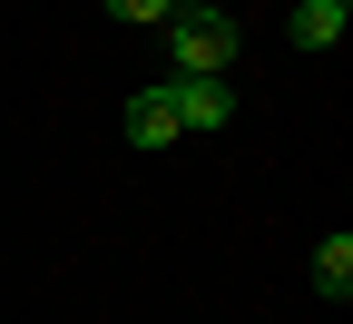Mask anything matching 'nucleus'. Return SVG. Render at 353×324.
Here are the masks:
<instances>
[{"mask_svg": "<svg viewBox=\"0 0 353 324\" xmlns=\"http://www.w3.org/2000/svg\"><path fill=\"white\" fill-rule=\"evenodd\" d=\"M167 50H176V79H226L236 20L216 10V0H176V10H167Z\"/></svg>", "mask_w": 353, "mask_h": 324, "instance_id": "f257e3e1", "label": "nucleus"}, {"mask_svg": "<svg viewBox=\"0 0 353 324\" xmlns=\"http://www.w3.org/2000/svg\"><path fill=\"white\" fill-rule=\"evenodd\" d=\"M167 108H176V137H206L236 118V88L226 79H167Z\"/></svg>", "mask_w": 353, "mask_h": 324, "instance_id": "f03ea898", "label": "nucleus"}, {"mask_svg": "<svg viewBox=\"0 0 353 324\" xmlns=\"http://www.w3.org/2000/svg\"><path fill=\"white\" fill-rule=\"evenodd\" d=\"M118 128H128V148H176V108H167V88H138Z\"/></svg>", "mask_w": 353, "mask_h": 324, "instance_id": "7ed1b4c3", "label": "nucleus"}, {"mask_svg": "<svg viewBox=\"0 0 353 324\" xmlns=\"http://www.w3.org/2000/svg\"><path fill=\"white\" fill-rule=\"evenodd\" d=\"M343 20H353V0H294V50H334V39H343Z\"/></svg>", "mask_w": 353, "mask_h": 324, "instance_id": "20e7f679", "label": "nucleus"}, {"mask_svg": "<svg viewBox=\"0 0 353 324\" xmlns=\"http://www.w3.org/2000/svg\"><path fill=\"white\" fill-rule=\"evenodd\" d=\"M314 295H334V305L353 295V236H343V226H334L324 246H314Z\"/></svg>", "mask_w": 353, "mask_h": 324, "instance_id": "39448f33", "label": "nucleus"}, {"mask_svg": "<svg viewBox=\"0 0 353 324\" xmlns=\"http://www.w3.org/2000/svg\"><path fill=\"white\" fill-rule=\"evenodd\" d=\"M108 10H118V20H138V30H167V10H176V0H108Z\"/></svg>", "mask_w": 353, "mask_h": 324, "instance_id": "423d86ee", "label": "nucleus"}]
</instances>
